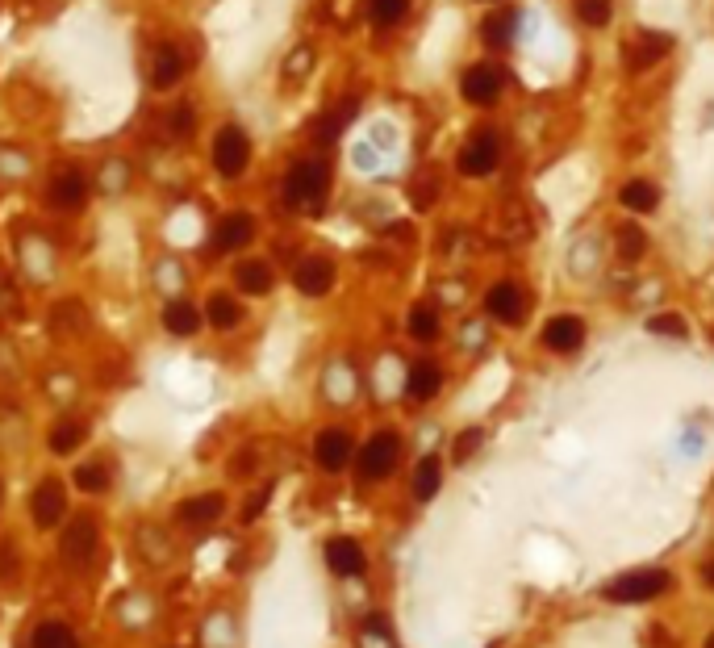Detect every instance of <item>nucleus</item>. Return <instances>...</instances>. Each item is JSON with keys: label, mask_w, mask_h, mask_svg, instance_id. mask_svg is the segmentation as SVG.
Instances as JSON below:
<instances>
[{"label": "nucleus", "mask_w": 714, "mask_h": 648, "mask_svg": "<svg viewBox=\"0 0 714 648\" xmlns=\"http://www.w3.org/2000/svg\"><path fill=\"white\" fill-rule=\"evenodd\" d=\"M234 281H238V289H243V293L264 297V293H272V268L264 260H243V264L234 268Z\"/></svg>", "instance_id": "4be33fe9"}, {"label": "nucleus", "mask_w": 714, "mask_h": 648, "mask_svg": "<svg viewBox=\"0 0 714 648\" xmlns=\"http://www.w3.org/2000/svg\"><path fill=\"white\" fill-rule=\"evenodd\" d=\"M644 247H648V235H644V230H639L635 222L618 226V256H623L627 264H635L639 256H644Z\"/></svg>", "instance_id": "c85d7f7f"}, {"label": "nucleus", "mask_w": 714, "mask_h": 648, "mask_svg": "<svg viewBox=\"0 0 714 648\" xmlns=\"http://www.w3.org/2000/svg\"><path fill=\"white\" fill-rule=\"evenodd\" d=\"M497 134H472L468 138V147L460 151V172L464 176H485V172H493L497 168Z\"/></svg>", "instance_id": "ddd939ff"}, {"label": "nucleus", "mask_w": 714, "mask_h": 648, "mask_svg": "<svg viewBox=\"0 0 714 648\" xmlns=\"http://www.w3.org/2000/svg\"><path fill=\"white\" fill-rule=\"evenodd\" d=\"M326 189H330V168L322 159H301L284 176V197H289V205H301V210H318Z\"/></svg>", "instance_id": "f03ea898"}, {"label": "nucleus", "mask_w": 714, "mask_h": 648, "mask_svg": "<svg viewBox=\"0 0 714 648\" xmlns=\"http://www.w3.org/2000/svg\"><path fill=\"white\" fill-rule=\"evenodd\" d=\"M251 239H255V218L251 214H230V218H222L218 230H213V247L218 251H238Z\"/></svg>", "instance_id": "2eb2a0df"}, {"label": "nucleus", "mask_w": 714, "mask_h": 648, "mask_svg": "<svg viewBox=\"0 0 714 648\" xmlns=\"http://www.w3.org/2000/svg\"><path fill=\"white\" fill-rule=\"evenodd\" d=\"M364 13H368V21L372 26H397L401 17L410 13V0H364Z\"/></svg>", "instance_id": "a878e982"}, {"label": "nucleus", "mask_w": 714, "mask_h": 648, "mask_svg": "<svg viewBox=\"0 0 714 648\" xmlns=\"http://www.w3.org/2000/svg\"><path fill=\"white\" fill-rule=\"evenodd\" d=\"M309 67H314V46H297L289 63H284V76H305Z\"/></svg>", "instance_id": "c9c22d12"}, {"label": "nucleus", "mask_w": 714, "mask_h": 648, "mask_svg": "<svg viewBox=\"0 0 714 648\" xmlns=\"http://www.w3.org/2000/svg\"><path fill=\"white\" fill-rule=\"evenodd\" d=\"M222 511H226V498H222V494H197V498H188V502L180 506L184 523H197V527L222 519Z\"/></svg>", "instance_id": "393cba45"}, {"label": "nucleus", "mask_w": 714, "mask_h": 648, "mask_svg": "<svg viewBox=\"0 0 714 648\" xmlns=\"http://www.w3.org/2000/svg\"><path fill=\"white\" fill-rule=\"evenodd\" d=\"M410 335L422 339V343H431L439 335V314L431 306H414L410 310Z\"/></svg>", "instance_id": "c756f323"}, {"label": "nucleus", "mask_w": 714, "mask_h": 648, "mask_svg": "<svg viewBox=\"0 0 714 648\" xmlns=\"http://www.w3.org/2000/svg\"><path fill=\"white\" fill-rule=\"evenodd\" d=\"M397 460H401V439L393 431H376L360 452V477L364 481H385L397 469Z\"/></svg>", "instance_id": "7ed1b4c3"}, {"label": "nucleus", "mask_w": 714, "mask_h": 648, "mask_svg": "<svg viewBox=\"0 0 714 648\" xmlns=\"http://www.w3.org/2000/svg\"><path fill=\"white\" fill-rule=\"evenodd\" d=\"M618 201H623L631 214H652L656 205H660V189H656L652 180L639 176V180H627V184H623V193H618Z\"/></svg>", "instance_id": "412c9836"}, {"label": "nucleus", "mask_w": 714, "mask_h": 648, "mask_svg": "<svg viewBox=\"0 0 714 648\" xmlns=\"http://www.w3.org/2000/svg\"><path fill=\"white\" fill-rule=\"evenodd\" d=\"M30 515H34V523H38L42 531H51V527L63 523V515H67V485H63L59 477L38 481V490H34V498H30Z\"/></svg>", "instance_id": "423d86ee"}, {"label": "nucleus", "mask_w": 714, "mask_h": 648, "mask_svg": "<svg viewBox=\"0 0 714 648\" xmlns=\"http://www.w3.org/2000/svg\"><path fill=\"white\" fill-rule=\"evenodd\" d=\"M439 481H443V460L439 456H422L418 469H414V498L431 502L439 494Z\"/></svg>", "instance_id": "b1692460"}, {"label": "nucleus", "mask_w": 714, "mask_h": 648, "mask_svg": "<svg viewBox=\"0 0 714 648\" xmlns=\"http://www.w3.org/2000/svg\"><path fill=\"white\" fill-rule=\"evenodd\" d=\"M30 648H80V636H76V628H71V623L46 619V623H38V628H34Z\"/></svg>", "instance_id": "aec40b11"}, {"label": "nucleus", "mask_w": 714, "mask_h": 648, "mask_svg": "<svg viewBox=\"0 0 714 648\" xmlns=\"http://www.w3.org/2000/svg\"><path fill=\"white\" fill-rule=\"evenodd\" d=\"M702 582L714 590V561H706V565H702Z\"/></svg>", "instance_id": "ea45409f"}, {"label": "nucleus", "mask_w": 714, "mask_h": 648, "mask_svg": "<svg viewBox=\"0 0 714 648\" xmlns=\"http://www.w3.org/2000/svg\"><path fill=\"white\" fill-rule=\"evenodd\" d=\"M664 590H669V573L664 569H635V573H623V577H614V582H606L602 598L606 603L635 607V603H652Z\"/></svg>", "instance_id": "f257e3e1"}, {"label": "nucleus", "mask_w": 714, "mask_h": 648, "mask_svg": "<svg viewBox=\"0 0 714 648\" xmlns=\"http://www.w3.org/2000/svg\"><path fill=\"white\" fill-rule=\"evenodd\" d=\"M351 118H355V101H343L339 109H330V118L318 126V138H335Z\"/></svg>", "instance_id": "72a5a7b5"}, {"label": "nucleus", "mask_w": 714, "mask_h": 648, "mask_svg": "<svg viewBox=\"0 0 714 648\" xmlns=\"http://www.w3.org/2000/svg\"><path fill=\"white\" fill-rule=\"evenodd\" d=\"M80 444H84V427H80V423H59V427L51 431V452H55V456L76 452Z\"/></svg>", "instance_id": "7c9ffc66"}, {"label": "nucleus", "mask_w": 714, "mask_h": 648, "mask_svg": "<svg viewBox=\"0 0 714 648\" xmlns=\"http://www.w3.org/2000/svg\"><path fill=\"white\" fill-rule=\"evenodd\" d=\"M439 389H443V373H439V364L422 360V364H414V368H410V377H406V393H410L414 402H431Z\"/></svg>", "instance_id": "a211bd4d"}, {"label": "nucleus", "mask_w": 714, "mask_h": 648, "mask_svg": "<svg viewBox=\"0 0 714 648\" xmlns=\"http://www.w3.org/2000/svg\"><path fill=\"white\" fill-rule=\"evenodd\" d=\"M326 569L335 573V577H360L368 569V557H364V548L360 540H351V536H335V540H326Z\"/></svg>", "instance_id": "1a4fd4ad"}, {"label": "nucleus", "mask_w": 714, "mask_h": 648, "mask_svg": "<svg viewBox=\"0 0 714 648\" xmlns=\"http://www.w3.org/2000/svg\"><path fill=\"white\" fill-rule=\"evenodd\" d=\"M180 76H184V59H180V51L172 42H163L155 51V59H151V84L155 88H172V84H180Z\"/></svg>", "instance_id": "f3484780"}, {"label": "nucleus", "mask_w": 714, "mask_h": 648, "mask_svg": "<svg viewBox=\"0 0 714 648\" xmlns=\"http://www.w3.org/2000/svg\"><path fill=\"white\" fill-rule=\"evenodd\" d=\"M351 452H355V439H351V431H343V427H326V431L314 439V460H318L326 473H343L347 460H351Z\"/></svg>", "instance_id": "6e6552de"}, {"label": "nucleus", "mask_w": 714, "mask_h": 648, "mask_svg": "<svg viewBox=\"0 0 714 648\" xmlns=\"http://www.w3.org/2000/svg\"><path fill=\"white\" fill-rule=\"evenodd\" d=\"M251 164V138L238 126H222L213 138V168L222 176H243Z\"/></svg>", "instance_id": "20e7f679"}, {"label": "nucleus", "mask_w": 714, "mask_h": 648, "mask_svg": "<svg viewBox=\"0 0 714 648\" xmlns=\"http://www.w3.org/2000/svg\"><path fill=\"white\" fill-rule=\"evenodd\" d=\"M581 343H585V322L573 318V314H560L543 327V347H552V352H560V356L577 352Z\"/></svg>", "instance_id": "4468645a"}, {"label": "nucleus", "mask_w": 714, "mask_h": 648, "mask_svg": "<svg viewBox=\"0 0 714 648\" xmlns=\"http://www.w3.org/2000/svg\"><path fill=\"white\" fill-rule=\"evenodd\" d=\"M172 126H176V134H188V130H193V109L180 105V109H176V118H172Z\"/></svg>", "instance_id": "4c0bfd02"}, {"label": "nucleus", "mask_w": 714, "mask_h": 648, "mask_svg": "<svg viewBox=\"0 0 714 648\" xmlns=\"http://www.w3.org/2000/svg\"><path fill=\"white\" fill-rule=\"evenodd\" d=\"M669 46H673V38H669V34H660V30H639V34L623 46V55H627V72H648L652 63H660L664 55H669Z\"/></svg>", "instance_id": "0eeeda50"}, {"label": "nucleus", "mask_w": 714, "mask_h": 648, "mask_svg": "<svg viewBox=\"0 0 714 648\" xmlns=\"http://www.w3.org/2000/svg\"><path fill=\"white\" fill-rule=\"evenodd\" d=\"M201 310L193 302H184V297H176V302L163 306V327H168L176 339H188V335H197L201 331Z\"/></svg>", "instance_id": "dca6fc26"}, {"label": "nucleus", "mask_w": 714, "mask_h": 648, "mask_svg": "<svg viewBox=\"0 0 714 648\" xmlns=\"http://www.w3.org/2000/svg\"><path fill=\"white\" fill-rule=\"evenodd\" d=\"M293 285L305 297H322V293L335 289V264H330L326 256H309L293 268Z\"/></svg>", "instance_id": "f8f14e48"}, {"label": "nucleus", "mask_w": 714, "mask_h": 648, "mask_svg": "<svg viewBox=\"0 0 714 648\" xmlns=\"http://www.w3.org/2000/svg\"><path fill=\"white\" fill-rule=\"evenodd\" d=\"M109 481H113V473H109L105 460H84V465L76 469V485L84 494H105Z\"/></svg>", "instance_id": "bb28decb"}, {"label": "nucleus", "mask_w": 714, "mask_h": 648, "mask_svg": "<svg viewBox=\"0 0 714 648\" xmlns=\"http://www.w3.org/2000/svg\"><path fill=\"white\" fill-rule=\"evenodd\" d=\"M0 498H5V485H0Z\"/></svg>", "instance_id": "79ce46f5"}, {"label": "nucleus", "mask_w": 714, "mask_h": 648, "mask_svg": "<svg viewBox=\"0 0 714 648\" xmlns=\"http://www.w3.org/2000/svg\"><path fill=\"white\" fill-rule=\"evenodd\" d=\"M481 444H485V431H476V427L464 431V435L456 439V465H464V460H468L476 448H481Z\"/></svg>", "instance_id": "e433bc0d"}, {"label": "nucleus", "mask_w": 714, "mask_h": 648, "mask_svg": "<svg viewBox=\"0 0 714 648\" xmlns=\"http://www.w3.org/2000/svg\"><path fill=\"white\" fill-rule=\"evenodd\" d=\"M577 17L585 21V26H606L610 21V0H577Z\"/></svg>", "instance_id": "473e14b6"}, {"label": "nucleus", "mask_w": 714, "mask_h": 648, "mask_svg": "<svg viewBox=\"0 0 714 648\" xmlns=\"http://www.w3.org/2000/svg\"><path fill=\"white\" fill-rule=\"evenodd\" d=\"M460 92H464L468 105H493L497 97H502V72L489 67V63H476V67H468V72H464Z\"/></svg>", "instance_id": "9d476101"}, {"label": "nucleus", "mask_w": 714, "mask_h": 648, "mask_svg": "<svg viewBox=\"0 0 714 648\" xmlns=\"http://www.w3.org/2000/svg\"><path fill=\"white\" fill-rule=\"evenodd\" d=\"M97 544H101V523L92 515H76L63 531V557L71 565H88L97 557Z\"/></svg>", "instance_id": "39448f33"}, {"label": "nucleus", "mask_w": 714, "mask_h": 648, "mask_svg": "<svg viewBox=\"0 0 714 648\" xmlns=\"http://www.w3.org/2000/svg\"><path fill=\"white\" fill-rule=\"evenodd\" d=\"M88 197V184L80 172H59L51 180V205H59V210H76V205H84Z\"/></svg>", "instance_id": "6ab92c4d"}, {"label": "nucleus", "mask_w": 714, "mask_h": 648, "mask_svg": "<svg viewBox=\"0 0 714 648\" xmlns=\"http://www.w3.org/2000/svg\"><path fill=\"white\" fill-rule=\"evenodd\" d=\"M648 331H652V335H664V339H685V335H689V327H685L681 314H656V318H648Z\"/></svg>", "instance_id": "2f4dec72"}, {"label": "nucleus", "mask_w": 714, "mask_h": 648, "mask_svg": "<svg viewBox=\"0 0 714 648\" xmlns=\"http://www.w3.org/2000/svg\"><path fill=\"white\" fill-rule=\"evenodd\" d=\"M205 318H209L218 331H234L238 322H243V306H238L230 293H213L209 302H205Z\"/></svg>", "instance_id": "5701e85b"}, {"label": "nucleus", "mask_w": 714, "mask_h": 648, "mask_svg": "<svg viewBox=\"0 0 714 648\" xmlns=\"http://www.w3.org/2000/svg\"><path fill=\"white\" fill-rule=\"evenodd\" d=\"M652 644H656V648H673V640H669V632H664V628L652 632Z\"/></svg>", "instance_id": "58836bf2"}, {"label": "nucleus", "mask_w": 714, "mask_h": 648, "mask_svg": "<svg viewBox=\"0 0 714 648\" xmlns=\"http://www.w3.org/2000/svg\"><path fill=\"white\" fill-rule=\"evenodd\" d=\"M410 201H414V210H431V205L439 201V172L431 168V172H422V176H414V184H410Z\"/></svg>", "instance_id": "cd10ccee"}, {"label": "nucleus", "mask_w": 714, "mask_h": 648, "mask_svg": "<svg viewBox=\"0 0 714 648\" xmlns=\"http://www.w3.org/2000/svg\"><path fill=\"white\" fill-rule=\"evenodd\" d=\"M510 30H514V13H502V17H489V21H485V38H489V46H506Z\"/></svg>", "instance_id": "f704fd0d"}, {"label": "nucleus", "mask_w": 714, "mask_h": 648, "mask_svg": "<svg viewBox=\"0 0 714 648\" xmlns=\"http://www.w3.org/2000/svg\"><path fill=\"white\" fill-rule=\"evenodd\" d=\"M485 310H489L497 322H506V327H518V322L527 318V293H522L514 281H502V285L489 289Z\"/></svg>", "instance_id": "9b49d317"}, {"label": "nucleus", "mask_w": 714, "mask_h": 648, "mask_svg": "<svg viewBox=\"0 0 714 648\" xmlns=\"http://www.w3.org/2000/svg\"><path fill=\"white\" fill-rule=\"evenodd\" d=\"M706 648H714V632H710V640H706Z\"/></svg>", "instance_id": "a19ab883"}]
</instances>
